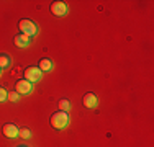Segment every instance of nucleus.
<instances>
[{
    "label": "nucleus",
    "mask_w": 154,
    "mask_h": 147,
    "mask_svg": "<svg viewBox=\"0 0 154 147\" xmlns=\"http://www.w3.org/2000/svg\"><path fill=\"white\" fill-rule=\"evenodd\" d=\"M51 126L54 129H64L69 126V115L66 111H57L51 116Z\"/></svg>",
    "instance_id": "nucleus-1"
},
{
    "label": "nucleus",
    "mask_w": 154,
    "mask_h": 147,
    "mask_svg": "<svg viewBox=\"0 0 154 147\" xmlns=\"http://www.w3.org/2000/svg\"><path fill=\"white\" fill-rule=\"evenodd\" d=\"M18 28L21 29V34H26L28 38H31V36H35L36 33H38V26H36L31 20H20Z\"/></svg>",
    "instance_id": "nucleus-2"
},
{
    "label": "nucleus",
    "mask_w": 154,
    "mask_h": 147,
    "mask_svg": "<svg viewBox=\"0 0 154 147\" xmlns=\"http://www.w3.org/2000/svg\"><path fill=\"white\" fill-rule=\"evenodd\" d=\"M25 77H26L28 82H39L43 77V72L39 70V67H28L26 70H25Z\"/></svg>",
    "instance_id": "nucleus-3"
},
{
    "label": "nucleus",
    "mask_w": 154,
    "mask_h": 147,
    "mask_svg": "<svg viewBox=\"0 0 154 147\" xmlns=\"http://www.w3.org/2000/svg\"><path fill=\"white\" fill-rule=\"evenodd\" d=\"M15 88H17V93L18 95H28V93H31V92H33V83L28 82L26 79H23V80H18Z\"/></svg>",
    "instance_id": "nucleus-4"
},
{
    "label": "nucleus",
    "mask_w": 154,
    "mask_h": 147,
    "mask_svg": "<svg viewBox=\"0 0 154 147\" xmlns=\"http://www.w3.org/2000/svg\"><path fill=\"white\" fill-rule=\"evenodd\" d=\"M51 12H53V15H56V16H66L67 12H69L67 3H64V2H54L53 5H51Z\"/></svg>",
    "instance_id": "nucleus-5"
},
{
    "label": "nucleus",
    "mask_w": 154,
    "mask_h": 147,
    "mask_svg": "<svg viewBox=\"0 0 154 147\" xmlns=\"http://www.w3.org/2000/svg\"><path fill=\"white\" fill-rule=\"evenodd\" d=\"M18 134H20V129H18L15 124L8 123V124H5V126H3V136H5V137L15 139V137H18Z\"/></svg>",
    "instance_id": "nucleus-6"
},
{
    "label": "nucleus",
    "mask_w": 154,
    "mask_h": 147,
    "mask_svg": "<svg viewBox=\"0 0 154 147\" xmlns=\"http://www.w3.org/2000/svg\"><path fill=\"white\" fill-rule=\"evenodd\" d=\"M84 106L85 108H89V110H94V108H97V105H98V100H97V97H95L94 93H85L84 95Z\"/></svg>",
    "instance_id": "nucleus-7"
},
{
    "label": "nucleus",
    "mask_w": 154,
    "mask_h": 147,
    "mask_svg": "<svg viewBox=\"0 0 154 147\" xmlns=\"http://www.w3.org/2000/svg\"><path fill=\"white\" fill-rule=\"evenodd\" d=\"M13 43H15L18 47H28L30 46V38H28L26 34H17L15 38H13Z\"/></svg>",
    "instance_id": "nucleus-8"
},
{
    "label": "nucleus",
    "mask_w": 154,
    "mask_h": 147,
    "mask_svg": "<svg viewBox=\"0 0 154 147\" xmlns=\"http://www.w3.org/2000/svg\"><path fill=\"white\" fill-rule=\"evenodd\" d=\"M51 69H53V62L49 59H41L39 61V70L41 72H49Z\"/></svg>",
    "instance_id": "nucleus-9"
},
{
    "label": "nucleus",
    "mask_w": 154,
    "mask_h": 147,
    "mask_svg": "<svg viewBox=\"0 0 154 147\" xmlns=\"http://www.w3.org/2000/svg\"><path fill=\"white\" fill-rule=\"evenodd\" d=\"M57 106H59L61 111H66V113H67L69 110H71V101L66 100V98H62V100H59V105H57Z\"/></svg>",
    "instance_id": "nucleus-10"
},
{
    "label": "nucleus",
    "mask_w": 154,
    "mask_h": 147,
    "mask_svg": "<svg viewBox=\"0 0 154 147\" xmlns=\"http://www.w3.org/2000/svg\"><path fill=\"white\" fill-rule=\"evenodd\" d=\"M10 65V57L5 54H0V69H5Z\"/></svg>",
    "instance_id": "nucleus-11"
},
{
    "label": "nucleus",
    "mask_w": 154,
    "mask_h": 147,
    "mask_svg": "<svg viewBox=\"0 0 154 147\" xmlns=\"http://www.w3.org/2000/svg\"><path fill=\"white\" fill-rule=\"evenodd\" d=\"M18 136H21L23 139H30L31 137V131L25 128V129H20V134H18Z\"/></svg>",
    "instance_id": "nucleus-12"
},
{
    "label": "nucleus",
    "mask_w": 154,
    "mask_h": 147,
    "mask_svg": "<svg viewBox=\"0 0 154 147\" xmlns=\"http://www.w3.org/2000/svg\"><path fill=\"white\" fill-rule=\"evenodd\" d=\"M7 100H10V101H18V100H20V95H18L17 92H10L8 97H7Z\"/></svg>",
    "instance_id": "nucleus-13"
},
{
    "label": "nucleus",
    "mask_w": 154,
    "mask_h": 147,
    "mask_svg": "<svg viewBox=\"0 0 154 147\" xmlns=\"http://www.w3.org/2000/svg\"><path fill=\"white\" fill-rule=\"evenodd\" d=\"M7 97H8V92H7L3 87H0V101H5Z\"/></svg>",
    "instance_id": "nucleus-14"
},
{
    "label": "nucleus",
    "mask_w": 154,
    "mask_h": 147,
    "mask_svg": "<svg viewBox=\"0 0 154 147\" xmlns=\"http://www.w3.org/2000/svg\"><path fill=\"white\" fill-rule=\"evenodd\" d=\"M18 147H25V146H18Z\"/></svg>",
    "instance_id": "nucleus-15"
},
{
    "label": "nucleus",
    "mask_w": 154,
    "mask_h": 147,
    "mask_svg": "<svg viewBox=\"0 0 154 147\" xmlns=\"http://www.w3.org/2000/svg\"><path fill=\"white\" fill-rule=\"evenodd\" d=\"M0 74H2V69H0Z\"/></svg>",
    "instance_id": "nucleus-16"
}]
</instances>
